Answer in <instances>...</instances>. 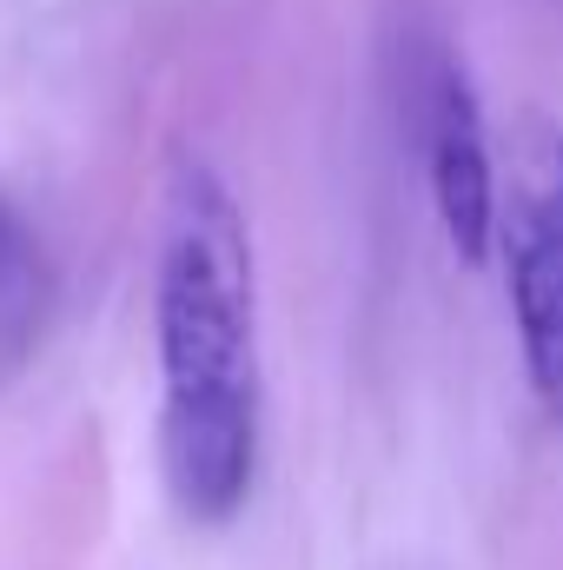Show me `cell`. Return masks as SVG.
Returning <instances> with one entry per match:
<instances>
[{
	"label": "cell",
	"instance_id": "obj_1",
	"mask_svg": "<svg viewBox=\"0 0 563 570\" xmlns=\"http://www.w3.org/2000/svg\"><path fill=\"white\" fill-rule=\"evenodd\" d=\"M152 352H159V484L186 524H233L259 484L266 372L259 273L233 186L179 159L152 239Z\"/></svg>",
	"mask_w": 563,
	"mask_h": 570
},
{
	"label": "cell",
	"instance_id": "obj_2",
	"mask_svg": "<svg viewBox=\"0 0 563 570\" xmlns=\"http://www.w3.org/2000/svg\"><path fill=\"white\" fill-rule=\"evenodd\" d=\"M491 253L511 285L531 392L563 419V127L544 114H524L497 153Z\"/></svg>",
	"mask_w": 563,
	"mask_h": 570
},
{
	"label": "cell",
	"instance_id": "obj_3",
	"mask_svg": "<svg viewBox=\"0 0 563 570\" xmlns=\"http://www.w3.org/2000/svg\"><path fill=\"white\" fill-rule=\"evenodd\" d=\"M405 127L424 159V186L437 206V226L464 266L491 259V213H497V146L484 127V100L444 33H412L405 40Z\"/></svg>",
	"mask_w": 563,
	"mask_h": 570
},
{
	"label": "cell",
	"instance_id": "obj_4",
	"mask_svg": "<svg viewBox=\"0 0 563 570\" xmlns=\"http://www.w3.org/2000/svg\"><path fill=\"white\" fill-rule=\"evenodd\" d=\"M40 312H47V253L20 219V206L0 193V352L7 358L27 352Z\"/></svg>",
	"mask_w": 563,
	"mask_h": 570
}]
</instances>
